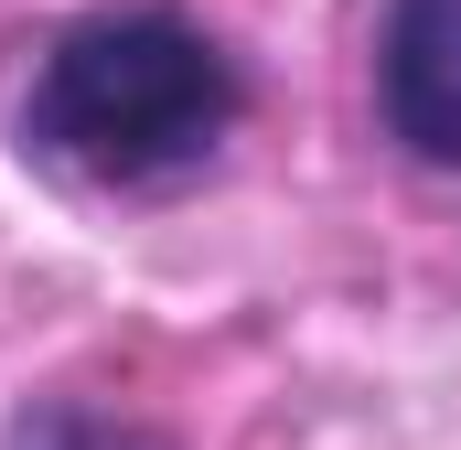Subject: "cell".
Returning a JSON list of instances; mask_svg holds the SVG:
<instances>
[{
  "label": "cell",
  "instance_id": "obj_1",
  "mask_svg": "<svg viewBox=\"0 0 461 450\" xmlns=\"http://www.w3.org/2000/svg\"><path fill=\"white\" fill-rule=\"evenodd\" d=\"M236 118H247V76L194 11L108 0L43 43L22 86V150L97 194H172L236 140Z\"/></svg>",
  "mask_w": 461,
  "mask_h": 450
},
{
  "label": "cell",
  "instance_id": "obj_2",
  "mask_svg": "<svg viewBox=\"0 0 461 450\" xmlns=\"http://www.w3.org/2000/svg\"><path fill=\"white\" fill-rule=\"evenodd\" d=\"M375 108L419 172L461 183V0H386L375 32Z\"/></svg>",
  "mask_w": 461,
  "mask_h": 450
},
{
  "label": "cell",
  "instance_id": "obj_3",
  "mask_svg": "<svg viewBox=\"0 0 461 450\" xmlns=\"http://www.w3.org/2000/svg\"><path fill=\"white\" fill-rule=\"evenodd\" d=\"M11 450H161L150 429H129V418H97V408H43V418H22Z\"/></svg>",
  "mask_w": 461,
  "mask_h": 450
}]
</instances>
